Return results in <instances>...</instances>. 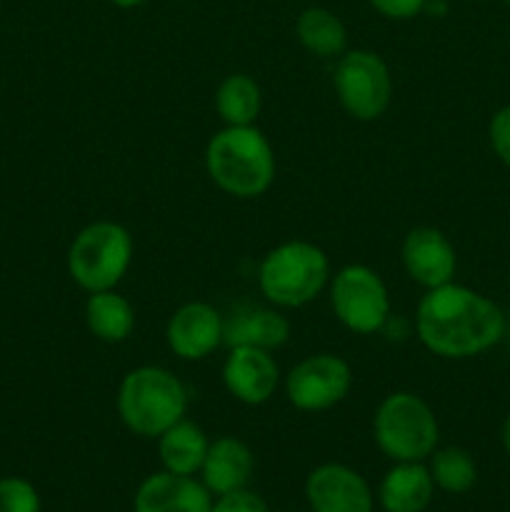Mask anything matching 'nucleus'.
I'll return each mask as SVG.
<instances>
[{"label":"nucleus","mask_w":510,"mask_h":512,"mask_svg":"<svg viewBox=\"0 0 510 512\" xmlns=\"http://www.w3.org/2000/svg\"><path fill=\"white\" fill-rule=\"evenodd\" d=\"M415 333L428 353L468 360L495 348L505 335V315L495 300L468 285L425 290L415 310Z\"/></svg>","instance_id":"f257e3e1"},{"label":"nucleus","mask_w":510,"mask_h":512,"mask_svg":"<svg viewBox=\"0 0 510 512\" xmlns=\"http://www.w3.org/2000/svg\"><path fill=\"white\" fill-rule=\"evenodd\" d=\"M205 170L215 188L240 200L268 193L275 180V153L255 125H225L208 140Z\"/></svg>","instance_id":"f03ea898"},{"label":"nucleus","mask_w":510,"mask_h":512,"mask_svg":"<svg viewBox=\"0 0 510 512\" xmlns=\"http://www.w3.org/2000/svg\"><path fill=\"white\" fill-rule=\"evenodd\" d=\"M115 408L130 433L158 440L170 425L185 418L188 390L168 368L140 365L120 380Z\"/></svg>","instance_id":"7ed1b4c3"},{"label":"nucleus","mask_w":510,"mask_h":512,"mask_svg":"<svg viewBox=\"0 0 510 512\" xmlns=\"http://www.w3.org/2000/svg\"><path fill=\"white\" fill-rule=\"evenodd\" d=\"M330 285V260L320 245L308 240H285L263 255L258 265V288L280 310L313 303Z\"/></svg>","instance_id":"20e7f679"},{"label":"nucleus","mask_w":510,"mask_h":512,"mask_svg":"<svg viewBox=\"0 0 510 512\" xmlns=\"http://www.w3.org/2000/svg\"><path fill=\"white\" fill-rule=\"evenodd\" d=\"M373 438L393 463H423L438 448L440 425L420 395L398 390L380 400L373 415Z\"/></svg>","instance_id":"39448f33"},{"label":"nucleus","mask_w":510,"mask_h":512,"mask_svg":"<svg viewBox=\"0 0 510 512\" xmlns=\"http://www.w3.org/2000/svg\"><path fill=\"white\" fill-rule=\"evenodd\" d=\"M133 235L115 220H93L68 248V273L85 293L118 288L133 263Z\"/></svg>","instance_id":"423d86ee"},{"label":"nucleus","mask_w":510,"mask_h":512,"mask_svg":"<svg viewBox=\"0 0 510 512\" xmlns=\"http://www.w3.org/2000/svg\"><path fill=\"white\" fill-rule=\"evenodd\" d=\"M333 88L350 118L373 123L390 108L393 75L375 50H345L335 65Z\"/></svg>","instance_id":"0eeeda50"},{"label":"nucleus","mask_w":510,"mask_h":512,"mask_svg":"<svg viewBox=\"0 0 510 512\" xmlns=\"http://www.w3.org/2000/svg\"><path fill=\"white\" fill-rule=\"evenodd\" d=\"M330 308L345 330L373 335L390 318V293L378 270L350 263L330 278Z\"/></svg>","instance_id":"6e6552de"},{"label":"nucleus","mask_w":510,"mask_h":512,"mask_svg":"<svg viewBox=\"0 0 510 512\" xmlns=\"http://www.w3.org/2000/svg\"><path fill=\"white\" fill-rule=\"evenodd\" d=\"M353 388V370L348 360L333 353H315L303 358L285 375V398L295 410L323 413L348 398Z\"/></svg>","instance_id":"1a4fd4ad"},{"label":"nucleus","mask_w":510,"mask_h":512,"mask_svg":"<svg viewBox=\"0 0 510 512\" xmlns=\"http://www.w3.org/2000/svg\"><path fill=\"white\" fill-rule=\"evenodd\" d=\"M225 318L205 300L183 303L165 325V343L180 360H205L223 345Z\"/></svg>","instance_id":"9d476101"},{"label":"nucleus","mask_w":510,"mask_h":512,"mask_svg":"<svg viewBox=\"0 0 510 512\" xmlns=\"http://www.w3.org/2000/svg\"><path fill=\"white\" fill-rule=\"evenodd\" d=\"M400 260L413 283L433 290L453 283L458 270V255L443 230L433 225H418L410 230L400 245Z\"/></svg>","instance_id":"9b49d317"},{"label":"nucleus","mask_w":510,"mask_h":512,"mask_svg":"<svg viewBox=\"0 0 510 512\" xmlns=\"http://www.w3.org/2000/svg\"><path fill=\"white\" fill-rule=\"evenodd\" d=\"M313 512H373V490L358 470L340 463L318 465L305 480Z\"/></svg>","instance_id":"f8f14e48"},{"label":"nucleus","mask_w":510,"mask_h":512,"mask_svg":"<svg viewBox=\"0 0 510 512\" xmlns=\"http://www.w3.org/2000/svg\"><path fill=\"white\" fill-rule=\"evenodd\" d=\"M223 385L238 403L265 405L280 385V368L270 350L230 348L223 363Z\"/></svg>","instance_id":"ddd939ff"},{"label":"nucleus","mask_w":510,"mask_h":512,"mask_svg":"<svg viewBox=\"0 0 510 512\" xmlns=\"http://www.w3.org/2000/svg\"><path fill=\"white\" fill-rule=\"evenodd\" d=\"M133 508L135 512H213V493L193 475L163 470L140 483Z\"/></svg>","instance_id":"4468645a"},{"label":"nucleus","mask_w":510,"mask_h":512,"mask_svg":"<svg viewBox=\"0 0 510 512\" xmlns=\"http://www.w3.org/2000/svg\"><path fill=\"white\" fill-rule=\"evenodd\" d=\"M290 340V320L275 305L240 303L225 318L223 343L228 348L278 350Z\"/></svg>","instance_id":"2eb2a0df"},{"label":"nucleus","mask_w":510,"mask_h":512,"mask_svg":"<svg viewBox=\"0 0 510 512\" xmlns=\"http://www.w3.org/2000/svg\"><path fill=\"white\" fill-rule=\"evenodd\" d=\"M255 470V455L243 440L225 438L213 440L208 445V455L203 460V485L213 495L230 493V490L248 488Z\"/></svg>","instance_id":"dca6fc26"},{"label":"nucleus","mask_w":510,"mask_h":512,"mask_svg":"<svg viewBox=\"0 0 510 512\" xmlns=\"http://www.w3.org/2000/svg\"><path fill=\"white\" fill-rule=\"evenodd\" d=\"M433 493L435 483L428 465L395 463L380 483L378 498L385 512H425Z\"/></svg>","instance_id":"f3484780"},{"label":"nucleus","mask_w":510,"mask_h":512,"mask_svg":"<svg viewBox=\"0 0 510 512\" xmlns=\"http://www.w3.org/2000/svg\"><path fill=\"white\" fill-rule=\"evenodd\" d=\"M208 435L193 420L183 418L170 425L158 438V458L163 470L175 475H195L203 468V460L208 455Z\"/></svg>","instance_id":"a211bd4d"},{"label":"nucleus","mask_w":510,"mask_h":512,"mask_svg":"<svg viewBox=\"0 0 510 512\" xmlns=\"http://www.w3.org/2000/svg\"><path fill=\"white\" fill-rule=\"evenodd\" d=\"M85 325L90 335L103 343H123L135 330V308L118 290H98L88 293L85 300Z\"/></svg>","instance_id":"6ab92c4d"},{"label":"nucleus","mask_w":510,"mask_h":512,"mask_svg":"<svg viewBox=\"0 0 510 512\" xmlns=\"http://www.w3.org/2000/svg\"><path fill=\"white\" fill-rule=\"evenodd\" d=\"M295 35L300 45L315 58H340L348 48V30L343 20L328 8H305L295 20Z\"/></svg>","instance_id":"aec40b11"},{"label":"nucleus","mask_w":510,"mask_h":512,"mask_svg":"<svg viewBox=\"0 0 510 512\" xmlns=\"http://www.w3.org/2000/svg\"><path fill=\"white\" fill-rule=\"evenodd\" d=\"M260 108L263 93L250 75L233 73L220 80L215 90V110L225 125H255Z\"/></svg>","instance_id":"412c9836"},{"label":"nucleus","mask_w":510,"mask_h":512,"mask_svg":"<svg viewBox=\"0 0 510 512\" xmlns=\"http://www.w3.org/2000/svg\"><path fill=\"white\" fill-rule=\"evenodd\" d=\"M430 475H433L435 488L445 490L450 495H463L473 490L475 480H478V465H475L473 455L463 448H435L430 455L428 465Z\"/></svg>","instance_id":"4be33fe9"},{"label":"nucleus","mask_w":510,"mask_h":512,"mask_svg":"<svg viewBox=\"0 0 510 512\" xmlns=\"http://www.w3.org/2000/svg\"><path fill=\"white\" fill-rule=\"evenodd\" d=\"M0 512H40V495L25 478H0Z\"/></svg>","instance_id":"5701e85b"},{"label":"nucleus","mask_w":510,"mask_h":512,"mask_svg":"<svg viewBox=\"0 0 510 512\" xmlns=\"http://www.w3.org/2000/svg\"><path fill=\"white\" fill-rule=\"evenodd\" d=\"M488 140L500 163L510 170V105L495 110L488 125Z\"/></svg>","instance_id":"b1692460"},{"label":"nucleus","mask_w":510,"mask_h":512,"mask_svg":"<svg viewBox=\"0 0 510 512\" xmlns=\"http://www.w3.org/2000/svg\"><path fill=\"white\" fill-rule=\"evenodd\" d=\"M213 512H268V505L253 490L238 488L218 495L213 500Z\"/></svg>","instance_id":"393cba45"},{"label":"nucleus","mask_w":510,"mask_h":512,"mask_svg":"<svg viewBox=\"0 0 510 512\" xmlns=\"http://www.w3.org/2000/svg\"><path fill=\"white\" fill-rule=\"evenodd\" d=\"M380 15L390 20H410L425 10L428 0H368Z\"/></svg>","instance_id":"a878e982"},{"label":"nucleus","mask_w":510,"mask_h":512,"mask_svg":"<svg viewBox=\"0 0 510 512\" xmlns=\"http://www.w3.org/2000/svg\"><path fill=\"white\" fill-rule=\"evenodd\" d=\"M108 3H113L115 8H123V10H128V8H138V5L148 3V0H108Z\"/></svg>","instance_id":"bb28decb"},{"label":"nucleus","mask_w":510,"mask_h":512,"mask_svg":"<svg viewBox=\"0 0 510 512\" xmlns=\"http://www.w3.org/2000/svg\"><path fill=\"white\" fill-rule=\"evenodd\" d=\"M503 448L510 458V415L505 418V423H503Z\"/></svg>","instance_id":"cd10ccee"},{"label":"nucleus","mask_w":510,"mask_h":512,"mask_svg":"<svg viewBox=\"0 0 510 512\" xmlns=\"http://www.w3.org/2000/svg\"><path fill=\"white\" fill-rule=\"evenodd\" d=\"M503 3H505V5H510V0H503Z\"/></svg>","instance_id":"c85d7f7f"},{"label":"nucleus","mask_w":510,"mask_h":512,"mask_svg":"<svg viewBox=\"0 0 510 512\" xmlns=\"http://www.w3.org/2000/svg\"><path fill=\"white\" fill-rule=\"evenodd\" d=\"M508 288H510V273H508Z\"/></svg>","instance_id":"c756f323"}]
</instances>
